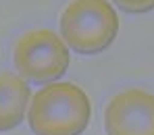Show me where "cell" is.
<instances>
[{
  "mask_svg": "<svg viewBox=\"0 0 154 135\" xmlns=\"http://www.w3.org/2000/svg\"><path fill=\"white\" fill-rule=\"evenodd\" d=\"M112 2L127 13H148L154 8V0H112Z\"/></svg>",
  "mask_w": 154,
  "mask_h": 135,
  "instance_id": "6",
  "label": "cell"
},
{
  "mask_svg": "<svg viewBox=\"0 0 154 135\" xmlns=\"http://www.w3.org/2000/svg\"><path fill=\"white\" fill-rule=\"evenodd\" d=\"M31 92L27 81L11 71L0 73V131L15 129L25 118Z\"/></svg>",
  "mask_w": 154,
  "mask_h": 135,
  "instance_id": "5",
  "label": "cell"
},
{
  "mask_svg": "<svg viewBox=\"0 0 154 135\" xmlns=\"http://www.w3.org/2000/svg\"><path fill=\"white\" fill-rule=\"evenodd\" d=\"M117 31L119 17L108 0H71L60 15V38L79 54L104 52Z\"/></svg>",
  "mask_w": 154,
  "mask_h": 135,
  "instance_id": "2",
  "label": "cell"
},
{
  "mask_svg": "<svg viewBox=\"0 0 154 135\" xmlns=\"http://www.w3.org/2000/svg\"><path fill=\"white\" fill-rule=\"evenodd\" d=\"M69 46L52 29H29L13 48V62L25 81L46 85L69 69Z\"/></svg>",
  "mask_w": 154,
  "mask_h": 135,
  "instance_id": "3",
  "label": "cell"
},
{
  "mask_svg": "<svg viewBox=\"0 0 154 135\" xmlns=\"http://www.w3.org/2000/svg\"><path fill=\"white\" fill-rule=\"evenodd\" d=\"M108 135H154V94L127 87L110 98L104 108Z\"/></svg>",
  "mask_w": 154,
  "mask_h": 135,
  "instance_id": "4",
  "label": "cell"
},
{
  "mask_svg": "<svg viewBox=\"0 0 154 135\" xmlns=\"http://www.w3.org/2000/svg\"><path fill=\"white\" fill-rule=\"evenodd\" d=\"M92 116L90 98L69 81H52L38 89L27 108V123L35 135H79Z\"/></svg>",
  "mask_w": 154,
  "mask_h": 135,
  "instance_id": "1",
  "label": "cell"
}]
</instances>
